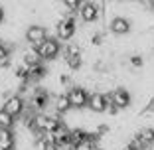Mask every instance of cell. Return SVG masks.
<instances>
[{"label":"cell","instance_id":"obj_1","mask_svg":"<svg viewBox=\"0 0 154 150\" xmlns=\"http://www.w3.org/2000/svg\"><path fill=\"white\" fill-rule=\"evenodd\" d=\"M26 107H28V103H26V99H24L22 95H8L4 99V103H2V109H4L8 115H12L14 118L22 117V115L26 113Z\"/></svg>","mask_w":154,"mask_h":150},{"label":"cell","instance_id":"obj_2","mask_svg":"<svg viewBox=\"0 0 154 150\" xmlns=\"http://www.w3.org/2000/svg\"><path fill=\"white\" fill-rule=\"evenodd\" d=\"M67 97H69V103H71V109L81 111V109H85V107H89L91 95L87 93L85 87H81V85H73L67 91Z\"/></svg>","mask_w":154,"mask_h":150},{"label":"cell","instance_id":"obj_3","mask_svg":"<svg viewBox=\"0 0 154 150\" xmlns=\"http://www.w3.org/2000/svg\"><path fill=\"white\" fill-rule=\"evenodd\" d=\"M40 55L42 59H45V61H51V59H55L59 54H61V44H59L57 38H48V40L42 44L40 47Z\"/></svg>","mask_w":154,"mask_h":150},{"label":"cell","instance_id":"obj_4","mask_svg":"<svg viewBox=\"0 0 154 150\" xmlns=\"http://www.w3.org/2000/svg\"><path fill=\"white\" fill-rule=\"evenodd\" d=\"M48 38H50V36H48V30H45L44 26H40V24H32V26H28V30H26V41H28V44L40 47Z\"/></svg>","mask_w":154,"mask_h":150},{"label":"cell","instance_id":"obj_5","mask_svg":"<svg viewBox=\"0 0 154 150\" xmlns=\"http://www.w3.org/2000/svg\"><path fill=\"white\" fill-rule=\"evenodd\" d=\"M109 95H111L113 105L117 107L119 111H121V109H127L128 105H131V93H128L125 87H117V89H113Z\"/></svg>","mask_w":154,"mask_h":150},{"label":"cell","instance_id":"obj_6","mask_svg":"<svg viewBox=\"0 0 154 150\" xmlns=\"http://www.w3.org/2000/svg\"><path fill=\"white\" fill-rule=\"evenodd\" d=\"M77 14H79V18H81L83 22H87V24L95 22V20L99 18V8H97V2H83Z\"/></svg>","mask_w":154,"mask_h":150},{"label":"cell","instance_id":"obj_7","mask_svg":"<svg viewBox=\"0 0 154 150\" xmlns=\"http://www.w3.org/2000/svg\"><path fill=\"white\" fill-rule=\"evenodd\" d=\"M107 105H109V101H107V95H105V93H91L89 107H87V109H89L91 113H105V111H107Z\"/></svg>","mask_w":154,"mask_h":150},{"label":"cell","instance_id":"obj_8","mask_svg":"<svg viewBox=\"0 0 154 150\" xmlns=\"http://www.w3.org/2000/svg\"><path fill=\"white\" fill-rule=\"evenodd\" d=\"M109 30L117 36H125V34L131 32V20L128 18H122V16H115L109 24Z\"/></svg>","mask_w":154,"mask_h":150},{"label":"cell","instance_id":"obj_9","mask_svg":"<svg viewBox=\"0 0 154 150\" xmlns=\"http://www.w3.org/2000/svg\"><path fill=\"white\" fill-rule=\"evenodd\" d=\"M69 109H71V103H69V97L67 93H61V95L54 97V111L57 117H61V115H67Z\"/></svg>","mask_w":154,"mask_h":150},{"label":"cell","instance_id":"obj_10","mask_svg":"<svg viewBox=\"0 0 154 150\" xmlns=\"http://www.w3.org/2000/svg\"><path fill=\"white\" fill-rule=\"evenodd\" d=\"M45 75H48V67H45L44 63L30 65V69H28V79H30V81H40Z\"/></svg>","mask_w":154,"mask_h":150},{"label":"cell","instance_id":"obj_11","mask_svg":"<svg viewBox=\"0 0 154 150\" xmlns=\"http://www.w3.org/2000/svg\"><path fill=\"white\" fill-rule=\"evenodd\" d=\"M16 140H14L12 130H0V150H14Z\"/></svg>","mask_w":154,"mask_h":150},{"label":"cell","instance_id":"obj_12","mask_svg":"<svg viewBox=\"0 0 154 150\" xmlns=\"http://www.w3.org/2000/svg\"><path fill=\"white\" fill-rule=\"evenodd\" d=\"M16 124V118L8 115L4 109H0V130H12Z\"/></svg>","mask_w":154,"mask_h":150},{"label":"cell","instance_id":"obj_13","mask_svg":"<svg viewBox=\"0 0 154 150\" xmlns=\"http://www.w3.org/2000/svg\"><path fill=\"white\" fill-rule=\"evenodd\" d=\"M136 134H138V138H140L142 142H144L146 146L148 144H154V128H142L140 132H136Z\"/></svg>","mask_w":154,"mask_h":150},{"label":"cell","instance_id":"obj_14","mask_svg":"<svg viewBox=\"0 0 154 150\" xmlns=\"http://www.w3.org/2000/svg\"><path fill=\"white\" fill-rule=\"evenodd\" d=\"M65 65H67V69H71V71H79L83 65V55L81 57H67L65 59Z\"/></svg>","mask_w":154,"mask_h":150},{"label":"cell","instance_id":"obj_15","mask_svg":"<svg viewBox=\"0 0 154 150\" xmlns=\"http://www.w3.org/2000/svg\"><path fill=\"white\" fill-rule=\"evenodd\" d=\"M81 4H83V2H77V0H65V2H63L61 6L65 8V12H71V14H75V12H79Z\"/></svg>","mask_w":154,"mask_h":150},{"label":"cell","instance_id":"obj_16","mask_svg":"<svg viewBox=\"0 0 154 150\" xmlns=\"http://www.w3.org/2000/svg\"><path fill=\"white\" fill-rule=\"evenodd\" d=\"M48 142H45L44 136H36L34 138V150H48Z\"/></svg>","mask_w":154,"mask_h":150},{"label":"cell","instance_id":"obj_17","mask_svg":"<svg viewBox=\"0 0 154 150\" xmlns=\"http://www.w3.org/2000/svg\"><path fill=\"white\" fill-rule=\"evenodd\" d=\"M103 41H105V34H103V32L93 34V38H91V44H93V46H101Z\"/></svg>","mask_w":154,"mask_h":150},{"label":"cell","instance_id":"obj_18","mask_svg":"<svg viewBox=\"0 0 154 150\" xmlns=\"http://www.w3.org/2000/svg\"><path fill=\"white\" fill-rule=\"evenodd\" d=\"M128 61H131V65H132V67H140V65L144 63L142 55H131V59H128Z\"/></svg>","mask_w":154,"mask_h":150},{"label":"cell","instance_id":"obj_19","mask_svg":"<svg viewBox=\"0 0 154 150\" xmlns=\"http://www.w3.org/2000/svg\"><path fill=\"white\" fill-rule=\"evenodd\" d=\"M59 83H61V85H69V83H71V77H69L67 73H59Z\"/></svg>","mask_w":154,"mask_h":150},{"label":"cell","instance_id":"obj_20","mask_svg":"<svg viewBox=\"0 0 154 150\" xmlns=\"http://www.w3.org/2000/svg\"><path fill=\"white\" fill-rule=\"evenodd\" d=\"M105 113H109V115H117V113H119V109L115 107L113 103H109V105H107V111H105Z\"/></svg>","mask_w":154,"mask_h":150},{"label":"cell","instance_id":"obj_21","mask_svg":"<svg viewBox=\"0 0 154 150\" xmlns=\"http://www.w3.org/2000/svg\"><path fill=\"white\" fill-rule=\"evenodd\" d=\"M10 67H12V59H6V61L0 63V69H4V71H6V69H10Z\"/></svg>","mask_w":154,"mask_h":150},{"label":"cell","instance_id":"obj_22","mask_svg":"<svg viewBox=\"0 0 154 150\" xmlns=\"http://www.w3.org/2000/svg\"><path fill=\"white\" fill-rule=\"evenodd\" d=\"M4 16H6V12H4V8H2V6H0V24L4 22Z\"/></svg>","mask_w":154,"mask_h":150},{"label":"cell","instance_id":"obj_23","mask_svg":"<svg viewBox=\"0 0 154 150\" xmlns=\"http://www.w3.org/2000/svg\"><path fill=\"white\" fill-rule=\"evenodd\" d=\"M48 150H57V146H48Z\"/></svg>","mask_w":154,"mask_h":150},{"label":"cell","instance_id":"obj_24","mask_svg":"<svg viewBox=\"0 0 154 150\" xmlns=\"http://www.w3.org/2000/svg\"><path fill=\"white\" fill-rule=\"evenodd\" d=\"M0 47H2V40H0Z\"/></svg>","mask_w":154,"mask_h":150}]
</instances>
